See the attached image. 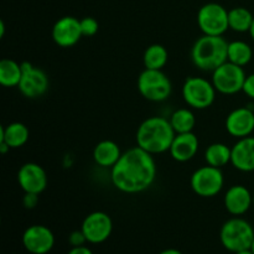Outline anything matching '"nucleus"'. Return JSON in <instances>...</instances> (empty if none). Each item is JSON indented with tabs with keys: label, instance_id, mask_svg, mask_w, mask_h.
I'll use <instances>...</instances> for the list:
<instances>
[{
	"label": "nucleus",
	"instance_id": "obj_1",
	"mask_svg": "<svg viewBox=\"0 0 254 254\" xmlns=\"http://www.w3.org/2000/svg\"><path fill=\"white\" fill-rule=\"evenodd\" d=\"M156 163L153 154L138 145L122 154L111 169V181L123 193H139L148 190L156 178Z\"/></svg>",
	"mask_w": 254,
	"mask_h": 254
},
{
	"label": "nucleus",
	"instance_id": "obj_2",
	"mask_svg": "<svg viewBox=\"0 0 254 254\" xmlns=\"http://www.w3.org/2000/svg\"><path fill=\"white\" fill-rule=\"evenodd\" d=\"M176 133L170 121L164 117H149L141 122L136 130V145L156 155L170 150Z\"/></svg>",
	"mask_w": 254,
	"mask_h": 254
},
{
	"label": "nucleus",
	"instance_id": "obj_3",
	"mask_svg": "<svg viewBox=\"0 0 254 254\" xmlns=\"http://www.w3.org/2000/svg\"><path fill=\"white\" fill-rule=\"evenodd\" d=\"M191 61L198 69L213 72L228 61V42L222 36L202 35L191 47Z\"/></svg>",
	"mask_w": 254,
	"mask_h": 254
},
{
	"label": "nucleus",
	"instance_id": "obj_4",
	"mask_svg": "<svg viewBox=\"0 0 254 254\" xmlns=\"http://www.w3.org/2000/svg\"><path fill=\"white\" fill-rule=\"evenodd\" d=\"M220 240L223 247L232 253L251 250L254 240V228L245 218L235 216L222 225Z\"/></svg>",
	"mask_w": 254,
	"mask_h": 254
},
{
	"label": "nucleus",
	"instance_id": "obj_5",
	"mask_svg": "<svg viewBox=\"0 0 254 254\" xmlns=\"http://www.w3.org/2000/svg\"><path fill=\"white\" fill-rule=\"evenodd\" d=\"M181 93L184 101L190 108L203 111L212 106L217 91L212 81H208L203 77L191 76L184 82Z\"/></svg>",
	"mask_w": 254,
	"mask_h": 254
},
{
	"label": "nucleus",
	"instance_id": "obj_6",
	"mask_svg": "<svg viewBox=\"0 0 254 254\" xmlns=\"http://www.w3.org/2000/svg\"><path fill=\"white\" fill-rule=\"evenodd\" d=\"M138 91L146 101L164 102L171 96L173 84L163 69L145 68L138 77Z\"/></svg>",
	"mask_w": 254,
	"mask_h": 254
},
{
	"label": "nucleus",
	"instance_id": "obj_7",
	"mask_svg": "<svg viewBox=\"0 0 254 254\" xmlns=\"http://www.w3.org/2000/svg\"><path fill=\"white\" fill-rule=\"evenodd\" d=\"M190 185L193 192L200 197H215L225 186V176L220 168L206 165L193 171Z\"/></svg>",
	"mask_w": 254,
	"mask_h": 254
},
{
	"label": "nucleus",
	"instance_id": "obj_8",
	"mask_svg": "<svg viewBox=\"0 0 254 254\" xmlns=\"http://www.w3.org/2000/svg\"><path fill=\"white\" fill-rule=\"evenodd\" d=\"M197 25L203 35L223 36L230 29L228 10L218 2H207L198 10Z\"/></svg>",
	"mask_w": 254,
	"mask_h": 254
},
{
	"label": "nucleus",
	"instance_id": "obj_9",
	"mask_svg": "<svg viewBox=\"0 0 254 254\" xmlns=\"http://www.w3.org/2000/svg\"><path fill=\"white\" fill-rule=\"evenodd\" d=\"M246 77L247 74L243 67L227 61L212 72L211 81L218 93L232 96L238 92H242Z\"/></svg>",
	"mask_w": 254,
	"mask_h": 254
},
{
	"label": "nucleus",
	"instance_id": "obj_10",
	"mask_svg": "<svg viewBox=\"0 0 254 254\" xmlns=\"http://www.w3.org/2000/svg\"><path fill=\"white\" fill-rule=\"evenodd\" d=\"M22 77L20 81V93L30 99H36L42 97L50 88V79L44 69L35 67L31 62H21Z\"/></svg>",
	"mask_w": 254,
	"mask_h": 254
},
{
	"label": "nucleus",
	"instance_id": "obj_11",
	"mask_svg": "<svg viewBox=\"0 0 254 254\" xmlns=\"http://www.w3.org/2000/svg\"><path fill=\"white\" fill-rule=\"evenodd\" d=\"M81 230L86 236L87 242L92 245H99L106 242L111 237L113 231V221L108 213L94 211L84 217Z\"/></svg>",
	"mask_w": 254,
	"mask_h": 254
},
{
	"label": "nucleus",
	"instance_id": "obj_12",
	"mask_svg": "<svg viewBox=\"0 0 254 254\" xmlns=\"http://www.w3.org/2000/svg\"><path fill=\"white\" fill-rule=\"evenodd\" d=\"M22 246L31 254H47L55 246L54 232L44 225H32L22 233Z\"/></svg>",
	"mask_w": 254,
	"mask_h": 254
},
{
	"label": "nucleus",
	"instance_id": "obj_13",
	"mask_svg": "<svg viewBox=\"0 0 254 254\" xmlns=\"http://www.w3.org/2000/svg\"><path fill=\"white\" fill-rule=\"evenodd\" d=\"M52 39L55 44L64 49L73 47L83 37L81 20L74 16H64L55 22L52 27Z\"/></svg>",
	"mask_w": 254,
	"mask_h": 254
},
{
	"label": "nucleus",
	"instance_id": "obj_14",
	"mask_svg": "<svg viewBox=\"0 0 254 254\" xmlns=\"http://www.w3.org/2000/svg\"><path fill=\"white\" fill-rule=\"evenodd\" d=\"M17 183L24 192L40 195L47 188V174L39 164L26 163L17 171Z\"/></svg>",
	"mask_w": 254,
	"mask_h": 254
},
{
	"label": "nucleus",
	"instance_id": "obj_15",
	"mask_svg": "<svg viewBox=\"0 0 254 254\" xmlns=\"http://www.w3.org/2000/svg\"><path fill=\"white\" fill-rule=\"evenodd\" d=\"M226 130L233 138H246L254 131V112L251 107H240L231 112L225 122Z\"/></svg>",
	"mask_w": 254,
	"mask_h": 254
},
{
	"label": "nucleus",
	"instance_id": "obj_16",
	"mask_svg": "<svg viewBox=\"0 0 254 254\" xmlns=\"http://www.w3.org/2000/svg\"><path fill=\"white\" fill-rule=\"evenodd\" d=\"M223 205L232 216H242L253 207V193L245 185H233L226 191Z\"/></svg>",
	"mask_w": 254,
	"mask_h": 254
},
{
	"label": "nucleus",
	"instance_id": "obj_17",
	"mask_svg": "<svg viewBox=\"0 0 254 254\" xmlns=\"http://www.w3.org/2000/svg\"><path fill=\"white\" fill-rule=\"evenodd\" d=\"M231 164L233 168L242 173L254 171V136L250 135L238 139L232 146Z\"/></svg>",
	"mask_w": 254,
	"mask_h": 254
},
{
	"label": "nucleus",
	"instance_id": "obj_18",
	"mask_svg": "<svg viewBox=\"0 0 254 254\" xmlns=\"http://www.w3.org/2000/svg\"><path fill=\"white\" fill-rule=\"evenodd\" d=\"M198 146H200V141L193 131L176 134L169 153L171 158L178 163H186L195 158L198 151Z\"/></svg>",
	"mask_w": 254,
	"mask_h": 254
},
{
	"label": "nucleus",
	"instance_id": "obj_19",
	"mask_svg": "<svg viewBox=\"0 0 254 254\" xmlns=\"http://www.w3.org/2000/svg\"><path fill=\"white\" fill-rule=\"evenodd\" d=\"M122 150L118 144L113 140H102L94 146L93 160L98 166L112 169L122 156Z\"/></svg>",
	"mask_w": 254,
	"mask_h": 254
},
{
	"label": "nucleus",
	"instance_id": "obj_20",
	"mask_svg": "<svg viewBox=\"0 0 254 254\" xmlns=\"http://www.w3.org/2000/svg\"><path fill=\"white\" fill-rule=\"evenodd\" d=\"M29 128L20 122H14L6 127H0V141L6 143L11 149L24 146L29 140Z\"/></svg>",
	"mask_w": 254,
	"mask_h": 254
},
{
	"label": "nucleus",
	"instance_id": "obj_21",
	"mask_svg": "<svg viewBox=\"0 0 254 254\" xmlns=\"http://www.w3.org/2000/svg\"><path fill=\"white\" fill-rule=\"evenodd\" d=\"M232 148L225 143H213L205 150V161L207 165L222 169L231 163Z\"/></svg>",
	"mask_w": 254,
	"mask_h": 254
},
{
	"label": "nucleus",
	"instance_id": "obj_22",
	"mask_svg": "<svg viewBox=\"0 0 254 254\" xmlns=\"http://www.w3.org/2000/svg\"><path fill=\"white\" fill-rule=\"evenodd\" d=\"M22 77L21 64L10 59L0 61V83L6 88L19 86Z\"/></svg>",
	"mask_w": 254,
	"mask_h": 254
},
{
	"label": "nucleus",
	"instance_id": "obj_23",
	"mask_svg": "<svg viewBox=\"0 0 254 254\" xmlns=\"http://www.w3.org/2000/svg\"><path fill=\"white\" fill-rule=\"evenodd\" d=\"M254 20V15L247 7L237 6L228 11V25L235 32H250Z\"/></svg>",
	"mask_w": 254,
	"mask_h": 254
},
{
	"label": "nucleus",
	"instance_id": "obj_24",
	"mask_svg": "<svg viewBox=\"0 0 254 254\" xmlns=\"http://www.w3.org/2000/svg\"><path fill=\"white\" fill-rule=\"evenodd\" d=\"M253 50L250 44L242 40H235L228 42V61L245 67L252 61Z\"/></svg>",
	"mask_w": 254,
	"mask_h": 254
},
{
	"label": "nucleus",
	"instance_id": "obj_25",
	"mask_svg": "<svg viewBox=\"0 0 254 254\" xmlns=\"http://www.w3.org/2000/svg\"><path fill=\"white\" fill-rule=\"evenodd\" d=\"M169 60V52L163 45H150L143 56L144 67L148 69H163Z\"/></svg>",
	"mask_w": 254,
	"mask_h": 254
},
{
	"label": "nucleus",
	"instance_id": "obj_26",
	"mask_svg": "<svg viewBox=\"0 0 254 254\" xmlns=\"http://www.w3.org/2000/svg\"><path fill=\"white\" fill-rule=\"evenodd\" d=\"M176 134L190 133L196 126V117L189 108H179L169 118Z\"/></svg>",
	"mask_w": 254,
	"mask_h": 254
},
{
	"label": "nucleus",
	"instance_id": "obj_27",
	"mask_svg": "<svg viewBox=\"0 0 254 254\" xmlns=\"http://www.w3.org/2000/svg\"><path fill=\"white\" fill-rule=\"evenodd\" d=\"M81 30L83 36H87V37L94 36L99 30L98 21H97L94 17H91V16L83 17V19H81Z\"/></svg>",
	"mask_w": 254,
	"mask_h": 254
},
{
	"label": "nucleus",
	"instance_id": "obj_28",
	"mask_svg": "<svg viewBox=\"0 0 254 254\" xmlns=\"http://www.w3.org/2000/svg\"><path fill=\"white\" fill-rule=\"evenodd\" d=\"M87 242V238L84 236L83 231L82 230H76L73 232L69 233L68 236V243L72 247H79V246H84V243Z\"/></svg>",
	"mask_w": 254,
	"mask_h": 254
},
{
	"label": "nucleus",
	"instance_id": "obj_29",
	"mask_svg": "<svg viewBox=\"0 0 254 254\" xmlns=\"http://www.w3.org/2000/svg\"><path fill=\"white\" fill-rule=\"evenodd\" d=\"M39 196L37 193H31V192H25L24 197H22V205H24L25 208L27 210H32L37 206L39 203Z\"/></svg>",
	"mask_w": 254,
	"mask_h": 254
},
{
	"label": "nucleus",
	"instance_id": "obj_30",
	"mask_svg": "<svg viewBox=\"0 0 254 254\" xmlns=\"http://www.w3.org/2000/svg\"><path fill=\"white\" fill-rule=\"evenodd\" d=\"M242 92L248 97V98L254 99V73L248 74V76L246 77Z\"/></svg>",
	"mask_w": 254,
	"mask_h": 254
},
{
	"label": "nucleus",
	"instance_id": "obj_31",
	"mask_svg": "<svg viewBox=\"0 0 254 254\" xmlns=\"http://www.w3.org/2000/svg\"><path fill=\"white\" fill-rule=\"evenodd\" d=\"M67 254H93V252L86 246H79V247H72Z\"/></svg>",
	"mask_w": 254,
	"mask_h": 254
},
{
	"label": "nucleus",
	"instance_id": "obj_32",
	"mask_svg": "<svg viewBox=\"0 0 254 254\" xmlns=\"http://www.w3.org/2000/svg\"><path fill=\"white\" fill-rule=\"evenodd\" d=\"M159 254H183V252H180L179 250H175V248H168V250L161 251Z\"/></svg>",
	"mask_w": 254,
	"mask_h": 254
},
{
	"label": "nucleus",
	"instance_id": "obj_33",
	"mask_svg": "<svg viewBox=\"0 0 254 254\" xmlns=\"http://www.w3.org/2000/svg\"><path fill=\"white\" fill-rule=\"evenodd\" d=\"M10 149L11 148H10L6 143H4V141H0V153L6 154L7 151H10Z\"/></svg>",
	"mask_w": 254,
	"mask_h": 254
},
{
	"label": "nucleus",
	"instance_id": "obj_34",
	"mask_svg": "<svg viewBox=\"0 0 254 254\" xmlns=\"http://www.w3.org/2000/svg\"><path fill=\"white\" fill-rule=\"evenodd\" d=\"M4 35H5V24H4V21H0V37H4Z\"/></svg>",
	"mask_w": 254,
	"mask_h": 254
},
{
	"label": "nucleus",
	"instance_id": "obj_35",
	"mask_svg": "<svg viewBox=\"0 0 254 254\" xmlns=\"http://www.w3.org/2000/svg\"><path fill=\"white\" fill-rule=\"evenodd\" d=\"M235 254H254L252 252V250H246V251H241V252H237Z\"/></svg>",
	"mask_w": 254,
	"mask_h": 254
},
{
	"label": "nucleus",
	"instance_id": "obj_36",
	"mask_svg": "<svg viewBox=\"0 0 254 254\" xmlns=\"http://www.w3.org/2000/svg\"><path fill=\"white\" fill-rule=\"evenodd\" d=\"M250 35H251V37H252V40L254 41V20H253L252 27H251V30H250Z\"/></svg>",
	"mask_w": 254,
	"mask_h": 254
},
{
	"label": "nucleus",
	"instance_id": "obj_37",
	"mask_svg": "<svg viewBox=\"0 0 254 254\" xmlns=\"http://www.w3.org/2000/svg\"><path fill=\"white\" fill-rule=\"evenodd\" d=\"M251 250H252V252L254 253V240H253V243H252V247H251Z\"/></svg>",
	"mask_w": 254,
	"mask_h": 254
},
{
	"label": "nucleus",
	"instance_id": "obj_38",
	"mask_svg": "<svg viewBox=\"0 0 254 254\" xmlns=\"http://www.w3.org/2000/svg\"><path fill=\"white\" fill-rule=\"evenodd\" d=\"M253 207H254V192H253Z\"/></svg>",
	"mask_w": 254,
	"mask_h": 254
}]
</instances>
